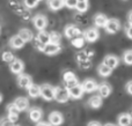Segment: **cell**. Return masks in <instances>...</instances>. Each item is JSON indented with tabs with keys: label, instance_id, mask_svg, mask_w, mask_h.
Here are the masks:
<instances>
[{
	"label": "cell",
	"instance_id": "obj_33",
	"mask_svg": "<svg viewBox=\"0 0 132 126\" xmlns=\"http://www.w3.org/2000/svg\"><path fill=\"white\" fill-rule=\"evenodd\" d=\"M123 60L126 65H132V50H128L124 52Z\"/></svg>",
	"mask_w": 132,
	"mask_h": 126
},
{
	"label": "cell",
	"instance_id": "obj_25",
	"mask_svg": "<svg viewBox=\"0 0 132 126\" xmlns=\"http://www.w3.org/2000/svg\"><path fill=\"white\" fill-rule=\"evenodd\" d=\"M19 36H20L21 38H22L23 41L26 42V43L34 39V34L31 32V30L26 29V28H24V29H21L20 30V32H19Z\"/></svg>",
	"mask_w": 132,
	"mask_h": 126
},
{
	"label": "cell",
	"instance_id": "obj_47",
	"mask_svg": "<svg viewBox=\"0 0 132 126\" xmlns=\"http://www.w3.org/2000/svg\"><path fill=\"white\" fill-rule=\"evenodd\" d=\"M1 101H2V96L0 95V103H1Z\"/></svg>",
	"mask_w": 132,
	"mask_h": 126
},
{
	"label": "cell",
	"instance_id": "obj_49",
	"mask_svg": "<svg viewBox=\"0 0 132 126\" xmlns=\"http://www.w3.org/2000/svg\"><path fill=\"white\" fill-rule=\"evenodd\" d=\"M130 116H131V118H132V111H131V112H130Z\"/></svg>",
	"mask_w": 132,
	"mask_h": 126
},
{
	"label": "cell",
	"instance_id": "obj_12",
	"mask_svg": "<svg viewBox=\"0 0 132 126\" xmlns=\"http://www.w3.org/2000/svg\"><path fill=\"white\" fill-rule=\"evenodd\" d=\"M68 92H70L71 98L78 100V98H80V97H82L85 90H84V88H82V85L81 86L77 85V86H74V87H72V88H68Z\"/></svg>",
	"mask_w": 132,
	"mask_h": 126
},
{
	"label": "cell",
	"instance_id": "obj_24",
	"mask_svg": "<svg viewBox=\"0 0 132 126\" xmlns=\"http://www.w3.org/2000/svg\"><path fill=\"white\" fill-rule=\"evenodd\" d=\"M132 123V118L130 113H122L118 117V126H130Z\"/></svg>",
	"mask_w": 132,
	"mask_h": 126
},
{
	"label": "cell",
	"instance_id": "obj_13",
	"mask_svg": "<svg viewBox=\"0 0 132 126\" xmlns=\"http://www.w3.org/2000/svg\"><path fill=\"white\" fill-rule=\"evenodd\" d=\"M9 68H11L12 73L21 74L23 71V68H24V65H23V62L21 61L20 59H14L13 61L11 62V65H9Z\"/></svg>",
	"mask_w": 132,
	"mask_h": 126
},
{
	"label": "cell",
	"instance_id": "obj_45",
	"mask_svg": "<svg viewBox=\"0 0 132 126\" xmlns=\"http://www.w3.org/2000/svg\"><path fill=\"white\" fill-rule=\"evenodd\" d=\"M37 126H52L51 124H48V123H44V122H41L37 124Z\"/></svg>",
	"mask_w": 132,
	"mask_h": 126
},
{
	"label": "cell",
	"instance_id": "obj_44",
	"mask_svg": "<svg viewBox=\"0 0 132 126\" xmlns=\"http://www.w3.org/2000/svg\"><path fill=\"white\" fill-rule=\"evenodd\" d=\"M128 21H129L130 24H132V11L129 13V15H128Z\"/></svg>",
	"mask_w": 132,
	"mask_h": 126
},
{
	"label": "cell",
	"instance_id": "obj_26",
	"mask_svg": "<svg viewBox=\"0 0 132 126\" xmlns=\"http://www.w3.org/2000/svg\"><path fill=\"white\" fill-rule=\"evenodd\" d=\"M88 104L90 105V108L98 109L102 105V97H101L100 95H95V96L90 97V100L88 101Z\"/></svg>",
	"mask_w": 132,
	"mask_h": 126
},
{
	"label": "cell",
	"instance_id": "obj_7",
	"mask_svg": "<svg viewBox=\"0 0 132 126\" xmlns=\"http://www.w3.org/2000/svg\"><path fill=\"white\" fill-rule=\"evenodd\" d=\"M19 112H20V110H19L18 108H16L15 104H9L8 106H7V115H8V119L11 120L12 123H16L19 119Z\"/></svg>",
	"mask_w": 132,
	"mask_h": 126
},
{
	"label": "cell",
	"instance_id": "obj_51",
	"mask_svg": "<svg viewBox=\"0 0 132 126\" xmlns=\"http://www.w3.org/2000/svg\"><path fill=\"white\" fill-rule=\"evenodd\" d=\"M38 1H42V0H38Z\"/></svg>",
	"mask_w": 132,
	"mask_h": 126
},
{
	"label": "cell",
	"instance_id": "obj_20",
	"mask_svg": "<svg viewBox=\"0 0 132 126\" xmlns=\"http://www.w3.org/2000/svg\"><path fill=\"white\" fill-rule=\"evenodd\" d=\"M14 104L16 105V108L20 111H26L29 108V102L26 97H18V98L14 101Z\"/></svg>",
	"mask_w": 132,
	"mask_h": 126
},
{
	"label": "cell",
	"instance_id": "obj_6",
	"mask_svg": "<svg viewBox=\"0 0 132 126\" xmlns=\"http://www.w3.org/2000/svg\"><path fill=\"white\" fill-rule=\"evenodd\" d=\"M98 36H100V34H98L96 28H88V29L84 32L85 39H86L87 42H89V43H93V42L97 41Z\"/></svg>",
	"mask_w": 132,
	"mask_h": 126
},
{
	"label": "cell",
	"instance_id": "obj_18",
	"mask_svg": "<svg viewBox=\"0 0 132 126\" xmlns=\"http://www.w3.org/2000/svg\"><path fill=\"white\" fill-rule=\"evenodd\" d=\"M103 64H105L107 66H109L111 69H114V68H116V67L118 66L119 59L116 57V56L109 55V56H107V57L104 58V60H103Z\"/></svg>",
	"mask_w": 132,
	"mask_h": 126
},
{
	"label": "cell",
	"instance_id": "obj_3",
	"mask_svg": "<svg viewBox=\"0 0 132 126\" xmlns=\"http://www.w3.org/2000/svg\"><path fill=\"white\" fill-rule=\"evenodd\" d=\"M63 80H64V82H65L66 88H72V87H74V86L78 85L77 76H75V74L71 71L64 72V74H63Z\"/></svg>",
	"mask_w": 132,
	"mask_h": 126
},
{
	"label": "cell",
	"instance_id": "obj_30",
	"mask_svg": "<svg viewBox=\"0 0 132 126\" xmlns=\"http://www.w3.org/2000/svg\"><path fill=\"white\" fill-rule=\"evenodd\" d=\"M1 58H2V60H4L5 62H9V64L15 59V58H14V55L11 52V51H4L2 55H1Z\"/></svg>",
	"mask_w": 132,
	"mask_h": 126
},
{
	"label": "cell",
	"instance_id": "obj_29",
	"mask_svg": "<svg viewBox=\"0 0 132 126\" xmlns=\"http://www.w3.org/2000/svg\"><path fill=\"white\" fill-rule=\"evenodd\" d=\"M85 37H84V35H80V36H78V37H75V38H73V39H71V43H72V45L74 46V48H78V49H81L82 46L85 45Z\"/></svg>",
	"mask_w": 132,
	"mask_h": 126
},
{
	"label": "cell",
	"instance_id": "obj_10",
	"mask_svg": "<svg viewBox=\"0 0 132 126\" xmlns=\"http://www.w3.org/2000/svg\"><path fill=\"white\" fill-rule=\"evenodd\" d=\"M64 122V118H63V115L58 111H53L49 115V123H50L52 126H59L63 124Z\"/></svg>",
	"mask_w": 132,
	"mask_h": 126
},
{
	"label": "cell",
	"instance_id": "obj_35",
	"mask_svg": "<svg viewBox=\"0 0 132 126\" xmlns=\"http://www.w3.org/2000/svg\"><path fill=\"white\" fill-rule=\"evenodd\" d=\"M79 66L81 67L84 71H86V69L90 68V67H92V61H90V59H87V60H84V61H80V62H79Z\"/></svg>",
	"mask_w": 132,
	"mask_h": 126
},
{
	"label": "cell",
	"instance_id": "obj_31",
	"mask_svg": "<svg viewBox=\"0 0 132 126\" xmlns=\"http://www.w3.org/2000/svg\"><path fill=\"white\" fill-rule=\"evenodd\" d=\"M88 0L87 1H78V5H77V11L79 12V13H85V12L88 9Z\"/></svg>",
	"mask_w": 132,
	"mask_h": 126
},
{
	"label": "cell",
	"instance_id": "obj_16",
	"mask_svg": "<svg viewBox=\"0 0 132 126\" xmlns=\"http://www.w3.org/2000/svg\"><path fill=\"white\" fill-rule=\"evenodd\" d=\"M8 7L13 12H15L16 14H19V15H21V13L26 9L24 6L22 4H20L18 0H8Z\"/></svg>",
	"mask_w": 132,
	"mask_h": 126
},
{
	"label": "cell",
	"instance_id": "obj_41",
	"mask_svg": "<svg viewBox=\"0 0 132 126\" xmlns=\"http://www.w3.org/2000/svg\"><path fill=\"white\" fill-rule=\"evenodd\" d=\"M85 52H86L87 57H88L89 59H90V58L94 56V51H93V50H90V49H87V50H85Z\"/></svg>",
	"mask_w": 132,
	"mask_h": 126
},
{
	"label": "cell",
	"instance_id": "obj_23",
	"mask_svg": "<svg viewBox=\"0 0 132 126\" xmlns=\"http://www.w3.org/2000/svg\"><path fill=\"white\" fill-rule=\"evenodd\" d=\"M48 6L51 11H59L65 6L64 0H48Z\"/></svg>",
	"mask_w": 132,
	"mask_h": 126
},
{
	"label": "cell",
	"instance_id": "obj_38",
	"mask_svg": "<svg viewBox=\"0 0 132 126\" xmlns=\"http://www.w3.org/2000/svg\"><path fill=\"white\" fill-rule=\"evenodd\" d=\"M64 1H65V6L70 9L75 8L78 5V0H64Z\"/></svg>",
	"mask_w": 132,
	"mask_h": 126
},
{
	"label": "cell",
	"instance_id": "obj_46",
	"mask_svg": "<svg viewBox=\"0 0 132 126\" xmlns=\"http://www.w3.org/2000/svg\"><path fill=\"white\" fill-rule=\"evenodd\" d=\"M104 126H117V125H115V124H111V123H108V124H105Z\"/></svg>",
	"mask_w": 132,
	"mask_h": 126
},
{
	"label": "cell",
	"instance_id": "obj_50",
	"mask_svg": "<svg viewBox=\"0 0 132 126\" xmlns=\"http://www.w3.org/2000/svg\"><path fill=\"white\" fill-rule=\"evenodd\" d=\"M0 32H1V28H0Z\"/></svg>",
	"mask_w": 132,
	"mask_h": 126
},
{
	"label": "cell",
	"instance_id": "obj_32",
	"mask_svg": "<svg viewBox=\"0 0 132 126\" xmlns=\"http://www.w3.org/2000/svg\"><path fill=\"white\" fill-rule=\"evenodd\" d=\"M50 39H51V43L59 44L60 43V39H62V36H60L59 32L52 31V32H50Z\"/></svg>",
	"mask_w": 132,
	"mask_h": 126
},
{
	"label": "cell",
	"instance_id": "obj_27",
	"mask_svg": "<svg viewBox=\"0 0 132 126\" xmlns=\"http://www.w3.org/2000/svg\"><path fill=\"white\" fill-rule=\"evenodd\" d=\"M97 72H98V74H100L101 76H104V78H107V76H109L110 74L112 73V69L110 68L109 66H107L105 64H101V65H98V67H97Z\"/></svg>",
	"mask_w": 132,
	"mask_h": 126
},
{
	"label": "cell",
	"instance_id": "obj_43",
	"mask_svg": "<svg viewBox=\"0 0 132 126\" xmlns=\"http://www.w3.org/2000/svg\"><path fill=\"white\" fill-rule=\"evenodd\" d=\"M87 126H102V125H101V123H98V122H95V120H93V122L88 123V125H87Z\"/></svg>",
	"mask_w": 132,
	"mask_h": 126
},
{
	"label": "cell",
	"instance_id": "obj_28",
	"mask_svg": "<svg viewBox=\"0 0 132 126\" xmlns=\"http://www.w3.org/2000/svg\"><path fill=\"white\" fill-rule=\"evenodd\" d=\"M37 39H38L39 42H42L43 44H49L51 42V39H50V34L49 32H46V31H44V30H42V31H39L38 32V35H37V37H36Z\"/></svg>",
	"mask_w": 132,
	"mask_h": 126
},
{
	"label": "cell",
	"instance_id": "obj_42",
	"mask_svg": "<svg viewBox=\"0 0 132 126\" xmlns=\"http://www.w3.org/2000/svg\"><path fill=\"white\" fill-rule=\"evenodd\" d=\"M126 92H128L130 95H132V81L128 82V85H126Z\"/></svg>",
	"mask_w": 132,
	"mask_h": 126
},
{
	"label": "cell",
	"instance_id": "obj_11",
	"mask_svg": "<svg viewBox=\"0 0 132 126\" xmlns=\"http://www.w3.org/2000/svg\"><path fill=\"white\" fill-rule=\"evenodd\" d=\"M62 50V46H60V44H56V43H49L45 45V48H44V51L43 52L45 53V55L48 56H53V55H57L59 51Z\"/></svg>",
	"mask_w": 132,
	"mask_h": 126
},
{
	"label": "cell",
	"instance_id": "obj_4",
	"mask_svg": "<svg viewBox=\"0 0 132 126\" xmlns=\"http://www.w3.org/2000/svg\"><path fill=\"white\" fill-rule=\"evenodd\" d=\"M32 23H34V27L36 28L37 30L42 31V30H44L46 28V25H48V19L44 15L39 14V15H36L32 19Z\"/></svg>",
	"mask_w": 132,
	"mask_h": 126
},
{
	"label": "cell",
	"instance_id": "obj_14",
	"mask_svg": "<svg viewBox=\"0 0 132 126\" xmlns=\"http://www.w3.org/2000/svg\"><path fill=\"white\" fill-rule=\"evenodd\" d=\"M82 88H84L85 93H93L95 90H97L98 86L93 79H87L84 83H82Z\"/></svg>",
	"mask_w": 132,
	"mask_h": 126
},
{
	"label": "cell",
	"instance_id": "obj_17",
	"mask_svg": "<svg viewBox=\"0 0 132 126\" xmlns=\"http://www.w3.org/2000/svg\"><path fill=\"white\" fill-rule=\"evenodd\" d=\"M97 90H98V95H100L102 98H105V97H108L110 94H111V86L105 83V82H103L98 86Z\"/></svg>",
	"mask_w": 132,
	"mask_h": 126
},
{
	"label": "cell",
	"instance_id": "obj_40",
	"mask_svg": "<svg viewBox=\"0 0 132 126\" xmlns=\"http://www.w3.org/2000/svg\"><path fill=\"white\" fill-rule=\"evenodd\" d=\"M126 35L130 39H132V24H130L129 27H126Z\"/></svg>",
	"mask_w": 132,
	"mask_h": 126
},
{
	"label": "cell",
	"instance_id": "obj_22",
	"mask_svg": "<svg viewBox=\"0 0 132 126\" xmlns=\"http://www.w3.org/2000/svg\"><path fill=\"white\" fill-rule=\"evenodd\" d=\"M24 43H26V42L23 41V39L21 38L19 35H16V36H13L11 38V41H9V44H11V46L13 49H21V48H23Z\"/></svg>",
	"mask_w": 132,
	"mask_h": 126
},
{
	"label": "cell",
	"instance_id": "obj_36",
	"mask_svg": "<svg viewBox=\"0 0 132 126\" xmlns=\"http://www.w3.org/2000/svg\"><path fill=\"white\" fill-rule=\"evenodd\" d=\"M24 6L27 8H35L38 4V0H24Z\"/></svg>",
	"mask_w": 132,
	"mask_h": 126
},
{
	"label": "cell",
	"instance_id": "obj_19",
	"mask_svg": "<svg viewBox=\"0 0 132 126\" xmlns=\"http://www.w3.org/2000/svg\"><path fill=\"white\" fill-rule=\"evenodd\" d=\"M108 20H109V19H108L104 14H97V15H95V17H94V23H95V25L97 28H105V25H107V23H108Z\"/></svg>",
	"mask_w": 132,
	"mask_h": 126
},
{
	"label": "cell",
	"instance_id": "obj_21",
	"mask_svg": "<svg viewBox=\"0 0 132 126\" xmlns=\"http://www.w3.org/2000/svg\"><path fill=\"white\" fill-rule=\"evenodd\" d=\"M27 90H28V95L31 98H37V97L41 96V86H38V85L32 83Z\"/></svg>",
	"mask_w": 132,
	"mask_h": 126
},
{
	"label": "cell",
	"instance_id": "obj_15",
	"mask_svg": "<svg viewBox=\"0 0 132 126\" xmlns=\"http://www.w3.org/2000/svg\"><path fill=\"white\" fill-rule=\"evenodd\" d=\"M42 110L39 108H31L29 110V118L31 122L34 123H39V120L42 119Z\"/></svg>",
	"mask_w": 132,
	"mask_h": 126
},
{
	"label": "cell",
	"instance_id": "obj_48",
	"mask_svg": "<svg viewBox=\"0 0 132 126\" xmlns=\"http://www.w3.org/2000/svg\"><path fill=\"white\" fill-rule=\"evenodd\" d=\"M78 1H87V0H78Z\"/></svg>",
	"mask_w": 132,
	"mask_h": 126
},
{
	"label": "cell",
	"instance_id": "obj_37",
	"mask_svg": "<svg viewBox=\"0 0 132 126\" xmlns=\"http://www.w3.org/2000/svg\"><path fill=\"white\" fill-rule=\"evenodd\" d=\"M34 46H35V48H36L38 51H42V52H43V51H44V48H45V44H43L42 42H39L37 38H35V39H34Z\"/></svg>",
	"mask_w": 132,
	"mask_h": 126
},
{
	"label": "cell",
	"instance_id": "obj_1",
	"mask_svg": "<svg viewBox=\"0 0 132 126\" xmlns=\"http://www.w3.org/2000/svg\"><path fill=\"white\" fill-rule=\"evenodd\" d=\"M71 98L68 88L66 87H56L55 88V100L58 103H66Z\"/></svg>",
	"mask_w": 132,
	"mask_h": 126
},
{
	"label": "cell",
	"instance_id": "obj_2",
	"mask_svg": "<svg viewBox=\"0 0 132 126\" xmlns=\"http://www.w3.org/2000/svg\"><path fill=\"white\" fill-rule=\"evenodd\" d=\"M41 96L45 101H52L55 100V88L51 85L44 83L41 86Z\"/></svg>",
	"mask_w": 132,
	"mask_h": 126
},
{
	"label": "cell",
	"instance_id": "obj_34",
	"mask_svg": "<svg viewBox=\"0 0 132 126\" xmlns=\"http://www.w3.org/2000/svg\"><path fill=\"white\" fill-rule=\"evenodd\" d=\"M75 59H77L78 62H80V61H84V60L89 59V58L87 57V55H86L85 51H80V52H77V55H75Z\"/></svg>",
	"mask_w": 132,
	"mask_h": 126
},
{
	"label": "cell",
	"instance_id": "obj_39",
	"mask_svg": "<svg viewBox=\"0 0 132 126\" xmlns=\"http://www.w3.org/2000/svg\"><path fill=\"white\" fill-rule=\"evenodd\" d=\"M21 19L22 20H24V21H28V20H30L31 19V14H30V12L28 11V9H24V11L21 13Z\"/></svg>",
	"mask_w": 132,
	"mask_h": 126
},
{
	"label": "cell",
	"instance_id": "obj_9",
	"mask_svg": "<svg viewBox=\"0 0 132 126\" xmlns=\"http://www.w3.org/2000/svg\"><path fill=\"white\" fill-rule=\"evenodd\" d=\"M64 34H65V36L67 37V38L73 39V38H75V37H78V36L81 35V30H80L78 27H75V25L70 24V25H67V27L65 28Z\"/></svg>",
	"mask_w": 132,
	"mask_h": 126
},
{
	"label": "cell",
	"instance_id": "obj_5",
	"mask_svg": "<svg viewBox=\"0 0 132 126\" xmlns=\"http://www.w3.org/2000/svg\"><path fill=\"white\" fill-rule=\"evenodd\" d=\"M121 29V23L117 19H110L108 20V23L105 25V30L108 34H116Z\"/></svg>",
	"mask_w": 132,
	"mask_h": 126
},
{
	"label": "cell",
	"instance_id": "obj_8",
	"mask_svg": "<svg viewBox=\"0 0 132 126\" xmlns=\"http://www.w3.org/2000/svg\"><path fill=\"white\" fill-rule=\"evenodd\" d=\"M32 85V80L28 74H20L18 78V86L22 89H28Z\"/></svg>",
	"mask_w": 132,
	"mask_h": 126
}]
</instances>
